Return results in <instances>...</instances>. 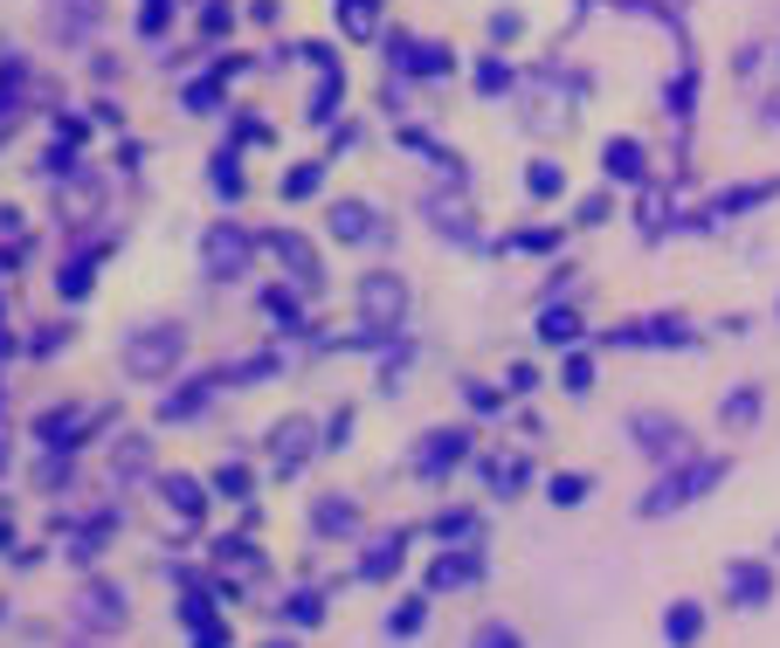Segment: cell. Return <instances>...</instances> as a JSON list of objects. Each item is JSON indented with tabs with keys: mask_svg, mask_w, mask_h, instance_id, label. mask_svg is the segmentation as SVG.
<instances>
[{
	"mask_svg": "<svg viewBox=\"0 0 780 648\" xmlns=\"http://www.w3.org/2000/svg\"><path fill=\"white\" fill-rule=\"evenodd\" d=\"M125 359H131V373H166L180 359V332H174V324H152L145 338H131Z\"/></svg>",
	"mask_w": 780,
	"mask_h": 648,
	"instance_id": "3957f363",
	"label": "cell"
},
{
	"mask_svg": "<svg viewBox=\"0 0 780 648\" xmlns=\"http://www.w3.org/2000/svg\"><path fill=\"white\" fill-rule=\"evenodd\" d=\"M608 173H615V180H642V145L636 139H615V145H608Z\"/></svg>",
	"mask_w": 780,
	"mask_h": 648,
	"instance_id": "ba28073f",
	"label": "cell"
},
{
	"mask_svg": "<svg viewBox=\"0 0 780 648\" xmlns=\"http://www.w3.org/2000/svg\"><path fill=\"white\" fill-rule=\"evenodd\" d=\"M594 387V359H566V393H587Z\"/></svg>",
	"mask_w": 780,
	"mask_h": 648,
	"instance_id": "4fadbf2b",
	"label": "cell"
},
{
	"mask_svg": "<svg viewBox=\"0 0 780 648\" xmlns=\"http://www.w3.org/2000/svg\"><path fill=\"white\" fill-rule=\"evenodd\" d=\"M525 186H532V194H560V166H532V173H525Z\"/></svg>",
	"mask_w": 780,
	"mask_h": 648,
	"instance_id": "5bb4252c",
	"label": "cell"
},
{
	"mask_svg": "<svg viewBox=\"0 0 780 648\" xmlns=\"http://www.w3.org/2000/svg\"><path fill=\"white\" fill-rule=\"evenodd\" d=\"M477 648H519V627H477Z\"/></svg>",
	"mask_w": 780,
	"mask_h": 648,
	"instance_id": "9a60e30c",
	"label": "cell"
},
{
	"mask_svg": "<svg viewBox=\"0 0 780 648\" xmlns=\"http://www.w3.org/2000/svg\"><path fill=\"white\" fill-rule=\"evenodd\" d=\"M477 573H484L477 559H435V586H470Z\"/></svg>",
	"mask_w": 780,
	"mask_h": 648,
	"instance_id": "7c38bea8",
	"label": "cell"
},
{
	"mask_svg": "<svg viewBox=\"0 0 780 648\" xmlns=\"http://www.w3.org/2000/svg\"><path fill=\"white\" fill-rule=\"evenodd\" d=\"M698 627H705V607H698V600H677L670 614H663V641H670V648H691Z\"/></svg>",
	"mask_w": 780,
	"mask_h": 648,
	"instance_id": "5b68a950",
	"label": "cell"
},
{
	"mask_svg": "<svg viewBox=\"0 0 780 648\" xmlns=\"http://www.w3.org/2000/svg\"><path fill=\"white\" fill-rule=\"evenodd\" d=\"M463 442H470V435H429V449H422V469H456V463H463Z\"/></svg>",
	"mask_w": 780,
	"mask_h": 648,
	"instance_id": "52a82bcc",
	"label": "cell"
},
{
	"mask_svg": "<svg viewBox=\"0 0 780 648\" xmlns=\"http://www.w3.org/2000/svg\"><path fill=\"white\" fill-rule=\"evenodd\" d=\"M546 497H553L560 510H574V504L587 497V476H580V469H560V476H553V483H546Z\"/></svg>",
	"mask_w": 780,
	"mask_h": 648,
	"instance_id": "8fae6325",
	"label": "cell"
},
{
	"mask_svg": "<svg viewBox=\"0 0 780 648\" xmlns=\"http://www.w3.org/2000/svg\"><path fill=\"white\" fill-rule=\"evenodd\" d=\"M753 414H759V387H739L726 407H718V422L726 428H753Z\"/></svg>",
	"mask_w": 780,
	"mask_h": 648,
	"instance_id": "9c48e42d",
	"label": "cell"
},
{
	"mask_svg": "<svg viewBox=\"0 0 780 648\" xmlns=\"http://www.w3.org/2000/svg\"><path fill=\"white\" fill-rule=\"evenodd\" d=\"M629 435H636V449H642V455H670V449L683 442V428L670 422V414H636Z\"/></svg>",
	"mask_w": 780,
	"mask_h": 648,
	"instance_id": "277c9868",
	"label": "cell"
},
{
	"mask_svg": "<svg viewBox=\"0 0 780 648\" xmlns=\"http://www.w3.org/2000/svg\"><path fill=\"white\" fill-rule=\"evenodd\" d=\"M401 311H408V290H401L394 276H373V283H367V317H387V324H394Z\"/></svg>",
	"mask_w": 780,
	"mask_h": 648,
	"instance_id": "8992f818",
	"label": "cell"
},
{
	"mask_svg": "<svg viewBox=\"0 0 780 648\" xmlns=\"http://www.w3.org/2000/svg\"><path fill=\"white\" fill-rule=\"evenodd\" d=\"M726 594H732L739 614H759V607L773 600V573H767V566H753V559H732L726 566Z\"/></svg>",
	"mask_w": 780,
	"mask_h": 648,
	"instance_id": "7a4b0ae2",
	"label": "cell"
},
{
	"mask_svg": "<svg viewBox=\"0 0 780 648\" xmlns=\"http://www.w3.org/2000/svg\"><path fill=\"white\" fill-rule=\"evenodd\" d=\"M726 483V455H698V463H677L670 476H656L650 483V497H642V518H670V510H683V504H698L705 490H718Z\"/></svg>",
	"mask_w": 780,
	"mask_h": 648,
	"instance_id": "6da1fadb",
	"label": "cell"
},
{
	"mask_svg": "<svg viewBox=\"0 0 780 648\" xmlns=\"http://www.w3.org/2000/svg\"><path fill=\"white\" fill-rule=\"evenodd\" d=\"M539 338H546V346H574V338H580V317H574V311H546V317H539Z\"/></svg>",
	"mask_w": 780,
	"mask_h": 648,
	"instance_id": "30bf717a",
	"label": "cell"
}]
</instances>
